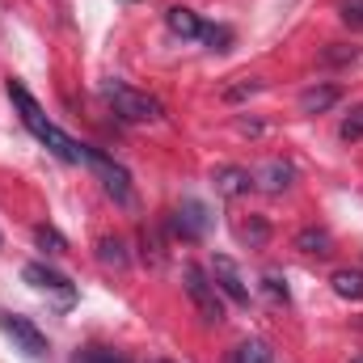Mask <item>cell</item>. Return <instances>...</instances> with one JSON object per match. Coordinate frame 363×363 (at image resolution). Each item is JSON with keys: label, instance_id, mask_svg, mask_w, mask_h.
Returning a JSON list of instances; mask_svg holds the SVG:
<instances>
[{"label": "cell", "instance_id": "1", "mask_svg": "<svg viewBox=\"0 0 363 363\" xmlns=\"http://www.w3.org/2000/svg\"><path fill=\"white\" fill-rule=\"evenodd\" d=\"M9 97H13V106H17V114H21L26 131H30L38 144H47V152H51V157H60L64 165H85V144H77L68 131H60V127L43 114V106L30 97V89H26L21 81H9Z\"/></svg>", "mask_w": 363, "mask_h": 363}, {"label": "cell", "instance_id": "2", "mask_svg": "<svg viewBox=\"0 0 363 363\" xmlns=\"http://www.w3.org/2000/svg\"><path fill=\"white\" fill-rule=\"evenodd\" d=\"M101 93H106V101L114 106V114L127 118V123H152V118H161V101H157V97L135 93L131 85H123V81H106Z\"/></svg>", "mask_w": 363, "mask_h": 363}, {"label": "cell", "instance_id": "3", "mask_svg": "<svg viewBox=\"0 0 363 363\" xmlns=\"http://www.w3.org/2000/svg\"><path fill=\"white\" fill-rule=\"evenodd\" d=\"M182 279H186L182 287H186V296L194 300L199 317H203L207 325H220V321H224V304H220V287L211 283V274L203 271V267H194V262H190V267L182 271Z\"/></svg>", "mask_w": 363, "mask_h": 363}, {"label": "cell", "instance_id": "4", "mask_svg": "<svg viewBox=\"0 0 363 363\" xmlns=\"http://www.w3.org/2000/svg\"><path fill=\"white\" fill-rule=\"evenodd\" d=\"M85 165H89L93 174L101 178V186H106V194L114 199V203H123V207H131L135 203V190H131V174L123 169V165H114L106 152H97V148H89L85 144Z\"/></svg>", "mask_w": 363, "mask_h": 363}, {"label": "cell", "instance_id": "5", "mask_svg": "<svg viewBox=\"0 0 363 363\" xmlns=\"http://www.w3.org/2000/svg\"><path fill=\"white\" fill-rule=\"evenodd\" d=\"M0 334H9L13 347H17L26 359H47V334H43L30 317H17V313H4V308H0Z\"/></svg>", "mask_w": 363, "mask_h": 363}, {"label": "cell", "instance_id": "6", "mask_svg": "<svg viewBox=\"0 0 363 363\" xmlns=\"http://www.w3.org/2000/svg\"><path fill=\"white\" fill-rule=\"evenodd\" d=\"M211 283H216L233 304H250V287H245V279H241V271H237L233 258H224V254L211 258Z\"/></svg>", "mask_w": 363, "mask_h": 363}, {"label": "cell", "instance_id": "7", "mask_svg": "<svg viewBox=\"0 0 363 363\" xmlns=\"http://www.w3.org/2000/svg\"><path fill=\"white\" fill-rule=\"evenodd\" d=\"M21 279L30 283V287H38V291H60V304L68 308L72 300H77V291H72V283L64 279L60 271H51V267H43V262H30L26 271H21Z\"/></svg>", "mask_w": 363, "mask_h": 363}, {"label": "cell", "instance_id": "8", "mask_svg": "<svg viewBox=\"0 0 363 363\" xmlns=\"http://www.w3.org/2000/svg\"><path fill=\"white\" fill-rule=\"evenodd\" d=\"M207 228H211V211L199 199H186L174 216V233H182L186 241H199V237H207Z\"/></svg>", "mask_w": 363, "mask_h": 363}, {"label": "cell", "instance_id": "9", "mask_svg": "<svg viewBox=\"0 0 363 363\" xmlns=\"http://www.w3.org/2000/svg\"><path fill=\"white\" fill-rule=\"evenodd\" d=\"M250 178L258 182L262 190H271V194H283L287 186H291V178H296V169L287 165V161H279V157H271V161H262Z\"/></svg>", "mask_w": 363, "mask_h": 363}, {"label": "cell", "instance_id": "10", "mask_svg": "<svg viewBox=\"0 0 363 363\" xmlns=\"http://www.w3.org/2000/svg\"><path fill=\"white\" fill-rule=\"evenodd\" d=\"M211 182H216V194H220V199H241V194L254 186L250 169H241V165H220V169L211 174Z\"/></svg>", "mask_w": 363, "mask_h": 363}, {"label": "cell", "instance_id": "11", "mask_svg": "<svg viewBox=\"0 0 363 363\" xmlns=\"http://www.w3.org/2000/svg\"><path fill=\"white\" fill-rule=\"evenodd\" d=\"M338 97H342L338 85H313V89L300 93V110H304V114H325V110L338 106Z\"/></svg>", "mask_w": 363, "mask_h": 363}, {"label": "cell", "instance_id": "12", "mask_svg": "<svg viewBox=\"0 0 363 363\" xmlns=\"http://www.w3.org/2000/svg\"><path fill=\"white\" fill-rule=\"evenodd\" d=\"M296 250H300V254H317V258H325V254H334V237H330L325 228L308 224V228L296 233Z\"/></svg>", "mask_w": 363, "mask_h": 363}, {"label": "cell", "instance_id": "13", "mask_svg": "<svg viewBox=\"0 0 363 363\" xmlns=\"http://www.w3.org/2000/svg\"><path fill=\"white\" fill-rule=\"evenodd\" d=\"M165 26H169L178 38H199V34H203L199 13H194V9H186V4H174V9L165 13Z\"/></svg>", "mask_w": 363, "mask_h": 363}, {"label": "cell", "instance_id": "14", "mask_svg": "<svg viewBox=\"0 0 363 363\" xmlns=\"http://www.w3.org/2000/svg\"><path fill=\"white\" fill-rule=\"evenodd\" d=\"M97 262H101V267H114V271H123L131 258H127V245H123L118 237H101V241H97Z\"/></svg>", "mask_w": 363, "mask_h": 363}, {"label": "cell", "instance_id": "15", "mask_svg": "<svg viewBox=\"0 0 363 363\" xmlns=\"http://www.w3.org/2000/svg\"><path fill=\"white\" fill-rule=\"evenodd\" d=\"M34 241H38V250H43V254H51V258L68 254V241H64V233H60V228H51V224H38V228H34Z\"/></svg>", "mask_w": 363, "mask_h": 363}, {"label": "cell", "instance_id": "16", "mask_svg": "<svg viewBox=\"0 0 363 363\" xmlns=\"http://www.w3.org/2000/svg\"><path fill=\"white\" fill-rule=\"evenodd\" d=\"M334 291L342 296V300H359L363 296V274L359 271H334Z\"/></svg>", "mask_w": 363, "mask_h": 363}, {"label": "cell", "instance_id": "17", "mask_svg": "<svg viewBox=\"0 0 363 363\" xmlns=\"http://www.w3.org/2000/svg\"><path fill=\"white\" fill-rule=\"evenodd\" d=\"M241 241H245L250 250H262V245L271 241V224H267L262 216H254V220H245V224H241Z\"/></svg>", "mask_w": 363, "mask_h": 363}, {"label": "cell", "instance_id": "18", "mask_svg": "<svg viewBox=\"0 0 363 363\" xmlns=\"http://www.w3.org/2000/svg\"><path fill=\"white\" fill-rule=\"evenodd\" d=\"M237 363H274V351L262 342V338H250V342H241Z\"/></svg>", "mask_w": 363, "mask_h": 363}, {"label": "cell", "instance_id": "19", "mask_svg": "<svg viewBox=\"0 0 363 363\" xmlns=\"http://www.w3.org/2000/svg\"><path fill=\"white\" fill-rule=\"evenodd\" d=\"M359 60V47H347V43H330L325 51H321V64L325 68H338V64H355Z\"/></svg>", "mask_w": 363, "mask_h": 363}, {"label": "cell", "instance_id": "20", "mask_svg": "<svg viewBox=\"0 0 363 363\" xmlns=\"http://www.w3.org/2000/svg\"><path fill=\"white\" fill-rule=\"evenodd\" d=\"M211 51H228V43H233V30L228 26H203V34H199Z\"/></svg>", "mask_w": 363, "mask_h": 363}, {"label": "cell", "instance_id": "21", "mask_svg": "<svg viewBox=\"0 0 363 363\" xmlns=\"http://www.w3.org/2000/svg\"><path fill=\"white\" fill-rule=\"evenodd\" d=\"M262 291H267L271 304H291V291H287V283L279 274H262Z\"/></svg>", "mask_w": 363, "mask_h": 363}, {"label": "cell", "instance_id": "22", "mask_svg": "<svg viewBox=\"0 0 363 363\" xmlns=\"http://www.w3.org/2000/svg\"><path fill=\"white\" fill-rule=\"evenodd\" d=\"M254 93H262V81L241 77L237 85H228V89H224V101H245V97H254Z\"/></svg>", "mask_w": 363, "mask_h": 363}, {"label": "cell", "instance_id": "23", "mask_svg": "<svg viewBox=\"0 0 363 363\" xmlns=\"http://www.w3.org/2000/svg\"><path fill=\"white\" fill-rule=\"evenodd\" d=\"M347 144H355V140H363V106H355L347 118H342V131H338Z\"/></svg>", "mask_w": 363, "mask_h": 363}, {"label": "cell", "instance_id": "24", "mask_svg": "<svg viewBox=\"0 0 363 363\" xmlns=\"http://www.w3.org/2000/svg\"><path fill=\"white\" fill-rule=\"evenodd\" d=\"M338 17L351 30H363V0H338Z\"/></svg>", "mask_w": 363, "mask_h": 363}, {"label": "cell", "instance_id": "25", "mask_svg": "<svg viewBox=\"0 0 363 363\" xmlns=\"http://www.w3.org/2000/svg\"><path fill=\"white\" fill-rule=\"evenodd\" d=\"M241 131H250V135H262V123H254V118H241Z\"/></svg>", "mask_w": 363, "mask_h": 363}, {"label": "cell", "instance_id": "26", "mask_svg": "<svg viewBox=\"0 0 363 363\" xmlns=\"http://www.w3.org/2000/svg\"><path fill=\"white\" fill-rule=\"evenodd\" d=\"M351 363H363V355H355V359H351Z\"/></svg>", "mask_w": 363, "mask_h": 363}, {"label": "cell", "instance_id": "27", "mask_svg": "<svg viewBox=\"0 0 363 363\" xmlns=\"http://www.w3.org/2000/svg\"><path fill=\"white\" fill-rule=\"evenodd\" d=\"M157 363H169V359H157Z\"/></svg>", "mask_w": 363, "mask_h": 363}]
</instances>
